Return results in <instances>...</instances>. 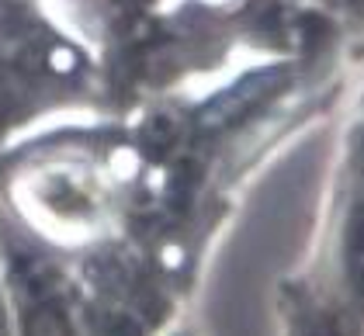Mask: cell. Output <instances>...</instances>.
<instances>
[{
	"label": "cell",
	"mask_w": 364,
	"mask_h": 336,
	"mask_svg": "<svg viewBox=\"0 0 364 336\" xmlns=\"http://www.w3.org/2000/svg\"><path fill=\"white\" fill-rule=\"evenodd\" d=\"M0 336H14L11 308H7V298H4V284H0Z\"/></svg>",
	"instance_id": "1"
}]
</instances>
